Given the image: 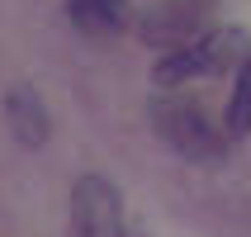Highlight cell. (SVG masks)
I'll use <instances>...</instances> for the list:
<instances>
[{"mask_svg":"<svg viewBox=\"0 0 251 237\" xmlns=\"http://www.w3.org/2000/svg\"><path fill=\"white\" fill-rule=\"evenodd\" d=\"M152 128L180 161L218 166V161L227 157V128L213 124L209 109H204L199 100H180V95L152 100Z\"/></svg>","mask_w":251,"mask_h":237,"instance_id":"obj_1","label":"cell"},{"mask_svg":"<svg viewBox=\"0 0 251 237\" xmlns=\"http://www.w3.org/2000/svg\"><path fill=\"white\" fill-rule=\"evenodd\" d=\"M247 62V33L242 28H209L204 38L185 43L176 53H161L152 67L156 85H185V81H209V76H223L227 67H242Z\"/></svg>","mask_w":251,"mask_h":237,"instance_id":"obj_2","label":"cell"},{"mask_svg":"<svg viewBox=\"0 0 251 237\" xmlns=\"http://www.w3.org/2000/svg\"><path fill=\"white\" fill-rule=\"evenodd\" d=\"M67 237H128L124 195L100 171H85L71 185L67 199Z\"/></svg>","mask_w":251,"mask_h":237,"instance_id":"obj_3","label":"cell"},{"mask_svg":"<svg viewBox=\"0 0 251 237\" xmlns=\"http://www.w3.org/2000/svg\"><path fill=\"white\" fill-rule=\"evenodd\" d=\"M213 14H218V0H156L152 10L138 19V38L147 48L176 53V48H185V43L209 33Z\"/></svg>","mask_w":251,"mask_h":237,"instance_id":"obj_4","label":"cell"},{"mask_svg":"<svg viewBox=\"0 0 251 237\" xmlns=\"http://www.w3.org/2000/svg\"><path fill=\"white\" fill-rule=\"evenodd\" d=\"M5 124H10L14 142L19 147H43L52 124H48V105L33 85H10V95H5Z\"/></svg>","mask_w":251,"mask_h":237,"instance_id":"obj_5","label":"cell"},{"mask_svg":"<svg viewBox=\"0 0 251 237\" xmlns=\"http://www.w3.org/2000/svg\"><path fill=\"white\" fill-rule=\"evenodd\" d=\"M67 19L71 28H81L90 38H109L133 24V10H128V0H67Z\"/></svg>","mask_w":251,"mask_h":237,"instance_id":"obj_6","label":"cell"},{"mask_svg":"<svg viewBox=\"0 0 251 237\" xmlns=\"http://www.w3.org/2000/svg\"><path fill=\"white\" fill-rule=\"evenodd\" d=\"M223 128H227V138H232V142L251 133V53H247V62L237 67L232 100H227V114H223Z\"/></svg>","mask_w":251,"mask_h":237,"instance_id":"obj_7","label":"cell"}]
</instances>
